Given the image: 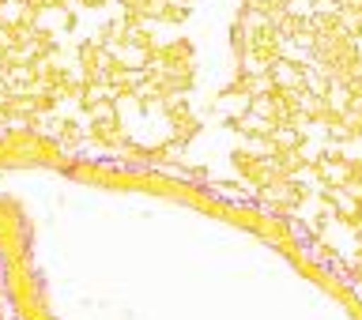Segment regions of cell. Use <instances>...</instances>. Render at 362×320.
Segmentation results:
<instances>
[{
	"label": "cell",
	"mask_w": 362,
	"mask_h": 320,
	"mask_svg": "<svg viewBox=\"0 0 362 320\" xmlns=\"http://www.w3.org/2000/svg\"><path fill=\"white\" fill-rule=\"evenodd\" d=\"M249 109H253V95H249V90H226V95L219 98V113H223V117L242 121Z\"/></svg>",
	"instance_id": "cell-1"
},
{
	"label": "cell",
	"mask_w": 362,
	"mask_h": 320,
	"mask_svg": "<svg viewBox=\"0 0 362 320\" xmlns=\"http://www.w3.org/2000/svg\"><path fill=\"white\" fill-rule=\"evenodd\" d=\"M253 8H272V4H283V0H249Z\"/></svg>",
	"instance_id": "cell-2"
}]
</instances>
